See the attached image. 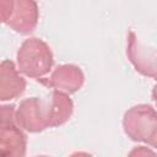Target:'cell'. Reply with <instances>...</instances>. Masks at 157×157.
Listing matches in <instances>:
<instances>
[{
  "label": "cell",
  "instance_id": "cell-1",
  "mask_svg": "<svg viewBox=\"0 0 157 157\" xmlns=\"http://www.w3.org/2000/svg\"><path fill=\"white\" fill-rule=\"evenodd\" d=\"M17 70L31 78H42L53 67L50 47L37 37L26 39L17 50Z\"/></svg>",
  "mask_w": 157,
  "mask_h": 157
},
{
  "label": "cell",
  "instance_id": "cell-2",
  "mask_svg": "<svg viewBox=\"0 0 157 157\" xmlns=\"http://www.w3.org/2000/svg\"><path fill=\"white\" fill-rule=\"evenodd\" d=\"M123 129L130 140L156 147L157 114L155 108L151 104H137L129 108L123 117Z\"/></svg>",
  "mask_w": 157,
  "mask_h": 157
},
{
  "label": "cell",
  "instance_id": "cell-3",
  "mask_svg": "<svg viewBox=\"0 0 157 157\" xmlns=\"http://www.w3.org/2000/svg\"><path fill=\"white\" fill-rule=\"evenodd\" d=\"M15 123L28 132H39L49 128V102L38 97L23 99L15 112Z\"/></svg>",
  "mask_w": 157,
  "mask_h": 157
},
{
  "label": "cell",
  "instance_id": "cell-4",
  "mask_svg": "<svg viewBox=\"0 0 157 157\" xmlns=\"http://www.w3.org/2000/svg\"><path fill=\"white\" fill-rule=\"evenodd\" d=\"M42 82L54 90L70 94L77 92L82 87L85 75L80 66L75 64H63L52 72L49 78L42 80Z\"/></svg>",
  "mask_w": 157,
  "mask_h": 157
},
{
  "label": "cell",
  "instance_id": "cell-5",
  "mask_svg": "<svg viewBox=\"0 0 157 157\" xmlns=\"http://www.w3.org/2000/svg\"><path fill=\"white\" fill-rule=\"evenodd\" d=\"M39 10L34 0H15L13 11L6 22L17 33H31L38 25Z\"/></svg>",
  "mask_w": 157,
  "mask_h": 157
},
{
  "label": "cell",
  "instance_id": "cell-6",
  "mask_svg": "<svg viewBox=\"0 0 157 157\" xmlns=\"http://www.w3.org/2000/svg\"><path fill=\"white\" fill-rule=\"evenodd\" d=\"M126 55L136 71L140 74L152 77H156V56L155 50H148L145 45H142L136 34L131 31L128 36V45H126Z\"/></svg>",
  "mask_w": 157,
  "mask_h": 157
},
{
  "label": "cell",
  "instance_id": "cell-7",
  "mask_svg": "<svg viewBox=\"0 0 157 157\" xmlns=\"http://www.w3.org/2000/svg\"><path fill=\"white\" fill-rule=\"evenodd\" d=\"M27 82L20 75L11 60L0 63V101H11L20 97L26 90Z\"/></svg>",
  "mask_w": 157,
  "mask_h": 157
},
{
  "label": "cell",
  "instance_id": "cell-8",
  "mask_svg": "<svg viewBox=\"0 0 157 157\" xmlns=\"http://www.w3.org/2000/svg\"><path fill=\"white\" fill-rule=\"evenodd\" d=\"M27 150V136L16 124L0 128V157H23Z\"/></svg>",
  "mask_w": 157,
  "mask_h": 157
},
{
  "label": "cell",
  "instance_id": "cell-9",
  "mask_svg": "<svg viewBox=\"0 0 157 157\" xmlns=\"http://www.w3.org/2000/svg\"><path fill=\"white\" fill-rule=\"evenodd\" d=\"M74 103L67 93L54 90L49 99L50 123L49 128H56L65 124L72 115Z\"/></svg>",
  "mask_w": 157,
  "mask_h": 157
},
{
  "label": "cell",
  "instance_id": "cell-10",
  "mask_svg": "<svg viewBox=\"0 0 157 157\" xmlns=\"http://www.w3.org/2000/svg\"><path fill=\"white\" fill-rule=\"evenodd\" d=\"M15 112L13 104H0V128L15 123Z\"/></svg>",
  "mask_w": 157,
  "mask_h": 157
},
{
  "label": "cell",
  "instance_id": "cell-11",
  "mask_svg": "<svg viewBox=\"0 0 157 157\" xmlns=\"http://www.w3.org/2000/svg\"><path fill=\"white\" fill-rule=\"evenodd\" d=\"M15 0H0V23H6L13 11Z\"/></svg>",
  "mask_w": 157,
  "mask_h": 157
},
{
  "label": "cell",
  "instance_id": "cell-12",
  "mask_svg": "<svg viewBox=\"0 0 157 157\" xmlns=\"http://www.w3.org/2000/svg\"><path fill=\"white\" fill-rule=\"evenodd\" d=\"M130 155H131V156H134V155H137V156H146V155H155V152L151 151V150H148V148L145 147V146H139L137 148L132 150V151L130 152Z\"/></svg>",
  "mask_w": 157,
  "mask_h": 157
}]
</instances>
